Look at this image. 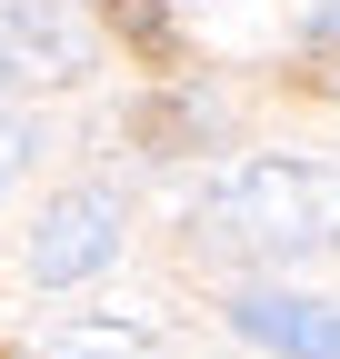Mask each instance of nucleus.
Here are the masks:
<instances>
[{"instance_id": "nucleus-1", "label": "nucleus", "mask_w": 340, "mask_h": 359, "mask_svg": "<svg viewBox=\"0 0 340 359\" xmlns=\"http://www.w3.org/2000/svg\"><path fill=\"white\" fill-rule=\"evenodd\" d=\"M190 230L240 259H320L340 250V170L320 160H240L200 190Z\"/></svg>"}, {"instance_id": "nucleus-2", "label": "nucleus", "mask_w": 340, "mask_h": 359, "mask_svg": "<svg viewBox=\"0 0 340 359\" xmlns=\"http://www.w3.org/2000/svg\"><path fill=\"white\" fill-rule=\"evenodd\" d=\"M120 190L110 180H80V190H60L51 210H40V230H30V280L40 290H70V280H91V269H110L120 250Z\"/></svg>"}, {"instance_id": "nucleus-3", "label": "nucleus", "mask_w": 340, "mask_h": 359, "mask_svg": "<svg viewBox=\"0 0 340 359\" xmlns=\"http://www.w3.org/2000/svg\"><path fill=\"white\" fill-rule=\"evenodd\" d=\"M91 70V30L70 0H0V90H60Z\"/></svg>"}, {"instance_id": "nucleus-4", "label": "nucleus", "mask_w": 340, "mask_h": 359, "mask_svg": "<svg viewBox=\"0 0 340 359\" xmlns=\"http://www.w3.org/2000/svg\"><path fill=\"white\" fill-rule=\"evenodd\" d=\"M230 330L261 339V349H280V359H340V309L290 299V290H240L230 299Z\"/></svg>"}, {"instance_id": "nucleus-5", "label": "nucleus", "mask_w": 340, "mask_h": 359, "mask_svg": "<svg viewBox=\"0 0 340 359\" xmlns=\"http://www.w3.org/2000/svg\"><path fill=\"white\" fill-rule=\"evenodd\" d=\"M40 359H160V339L140 320H60Z\"/></svg>"}, {"instance_id": "nucleus-6", "label": "nucleus", "mask_w": 340, "mask_h": 359, "mask_svg": "<svg viewBox=\"0 0 340 359\" xmlns=\"http://www.w3.org/2000/svg\"><path fill=\"white\" fill-rule=\"evenodd\" d=\"M131 130H140L150 150H200L210 140V110L200 100H150V110H131Z\"/></svg>"}, {"instance_id": "nucleus-7", "label": "nucleus", "mask_w": 340, "mask_h": 359, "mask_svg": "<svg viewBox=\"0 0 340 359\" xmlns=\"http://www.w3.org/2000/svg\"><path fill=\"white\" fill-rule=\"evenodd\" d=\"M110 30L131 40V50H150V60H170V20H160V0H110Z\"/></svg>"}, {"instance_id": "nucleus-8", "label": "nucleus", "mask_w": 340, "mask_h": 359, "mask_svg": "<svg viewBox=\"0 0 340 359\" xmlns=\"http://www.w3.org/2000/svg\"><path fill=\"white\" fill-rule=\"evenodd\" d=\"M30 150H40V130H30V120H11V110H0V190H11V180L30 170Z\"/></svg>"}]
</instances>
